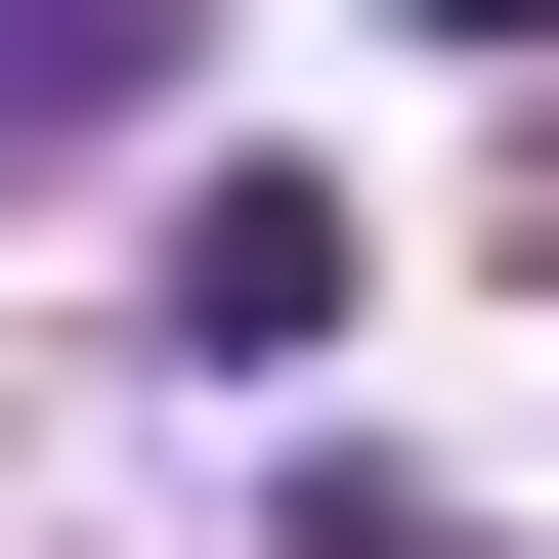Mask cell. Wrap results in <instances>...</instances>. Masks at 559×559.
Returning <instances> with one entry per match:
<instances>
[{
  "label": "cell",
  "instance_id": "1",
  "mask_svg": "<svg viewBox=\"0 0 559 559\" xmlns=\"http://www.w3.org/2000/svg\"><path fill=\"white\" fill-rule=\"evenodd\" d=\"M345 173H173V388H301V345H345Z\"/></svg>",
  "mask_w": 559,
  "mask_h": 559
},
{
  "label": "cell",
  "instance_id": "2",
  "mask_svg": "<svg viewBox=\"0 0 559 559\" xmlns=\"http://www.w3.org/2000/svg\"><path fill=\"white\" fill-rule=\"evenodd\" d=\"M86 130H173V0H0V173H86Z\"/></svg>",
  "mask_w": 559,
  "mask_h": 559
},
{
  "label": "cell",
  "instance_id": "3",
  "mask_svg": "<svg viewBox=\"0 0 559 559\" xmlns=\"http://www.w3.org/2000/svg\"><path fill=\"white\" fill-rule=\"evenodd\" d=\"M430 44H559V0H430Z\"/></svg>",
  "mask_w": 559,
  "mask_h": 559
}]
</instances>
